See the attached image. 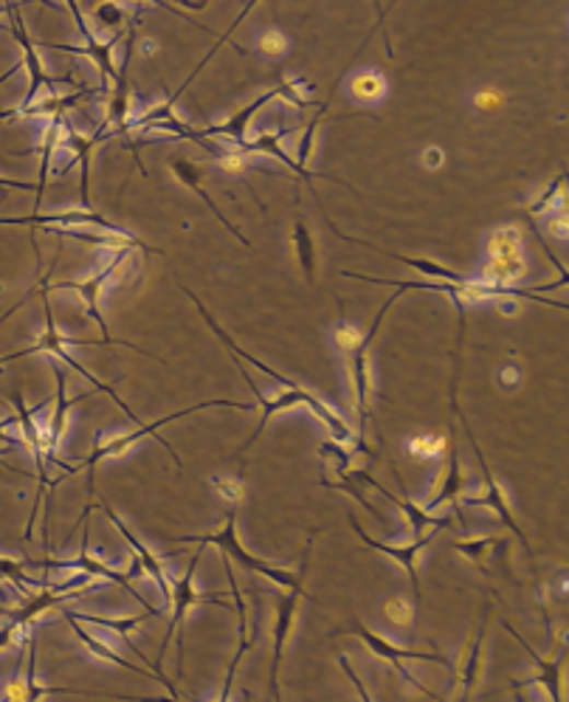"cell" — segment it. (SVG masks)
<instances>
[{
  "label": "cell",
  "instance_id": "1",
  "mask_svg": "<svg viewBox=\"0 0 569 702\" xmlns=\"http://www.w3.org/2000/svg\"><path fill=\"white\" fill-rule=\"evenodd\" d=\"M212 406H232V410H240V412L254 410L252 404H243V401H225V398H218V401H204V404H195V406H186V410H181V412H173V415L161 417V421H155V424L136 426V431H127V435H119V438L107 440L105 438V429H100V431H96V440H93V451L88 454L85 460H82L80 465H66V463H62V465H66V477H71V474H80V471H88V494L93 497V471H96V465H100L105 458H119V454H125V451L130 449V446H136L139 440H144V438L159 440V444L164 446V449L170 451V454H173V460L178 463V469H181L184 463H181L178 451H173V446H170L164 438H161L159 429H161V426H166V424H173V421H181V417L195 415V412H200V410H212Z\"/></svg>",
  "mask_w": 569,
  "mask_h": 702
},
{
  "label": "cell",
  "instance_id": "2",
  "mask_svg": "<svg viewBox=\"0 0 569 702\" xmlns=\"http://www.w3.org/2000/svg\"><path fill=\"white\" fill-rule=\"evenodd\" d=\"M237 510L240 505H229V517H225V528L214 530V533H204V537H181L178 542H204V544H218L220 550L229 553V559L237 564H243L245 571L257 573V576L268 578L274 587H284V590H299V587H305V576L307 567H311V550H313V533L305 544V553H302V564H299V571H288L282 564L265 562V559H257L254 553L243 548V542L237 539Z\"/></svg>",
  "mask_w": 569,
  "mask_h": 702
},
{
  "label": "cell",
  "instance_id": "3",
  "mask_svg": "<svg viewBox=\"0 0 569 702\" xmlns=\"http://www.w3.org/2000/svg\"><path fill=\"white\" fill-rule=\"evenodd\" d=\"M48 277H51V272H43L40 291H43V311H46V331H43L40 336H37V342H34L32 347H26V350L9 353V356L0 358V365H3V361H18V358L34 356V353H48V356H54V358H57V361H66V365L71 367V370L80 372V376H85L88 381H91V384H93V390H96V392H105V395H111L113 401H116V406H121V412H125V415L130 417L132 424L141 426V424H144V421H141V417L136 415V412H132L130 406L125 404V401H121L119 392L113 390L111 384H102L100 378L93 376V372L88 370V367H82L80 361H77V358H73L71 353L66 350V345H82V347H88V345H96V342H91V338H88V342H85V338H66L60 331H57V322H54V311H51V299H48Z\"/></svg>",
  "mask_w": 569,
  "mask_h": 702
},
{
  "label": "cell",
  "instance_id": "4",
  "mask_svg": "<svg viewBox=\"0 0 569 702\" xmlns=\"http://www.w3.org/2000/svg\"><path fill=\"white\" fill-rule=\"evenodd\" d=\"M200 548L195 550L193 559H189V564H186V573L178 578V582H173V598H170V630H166V637L164 643H161V652H159V666L164 663V655L166 649H170V641H173V635L178 632V675L184 677V618L186 612H189V607H195V603H223V607H229V598L225 592H200L198 587H195V571H198L200 559H204V550L209 548V544L198 542Z\"/></svg>",
  "mask_w": 569,
  "mask_h": 702
},
{
  "label": "cell",
  "instance_id": "5",
  "mask_svg": "<svg viewBox=\"0 0 569 702\" xmlns=\"http://www.w3.org/2000/svg\"><path fill=\"white\" fill-rule=\"evenodd\" d=\"M127 249L125 252H116V257L111 260V263L105 265V268H100V272L93 274V277H85V279H68V283H57V286H48V291H77L82 297V302H85V308H88V317L93 319V322H96V325H100V331H102V345L105 347H130L132 353H141V356H147V358H155V361H161L159 356H155V353H150V350H144V347H139V345H132V342H121V338H111V331H107V325H105V317H102V308H100V299H102V291H105V286L107 283H111V277L116 272H119L121 268V263H125L127 260Z\"/></svg>",
  "mask_w": 569,
  "mask_h": 702
},
{
  "label": "cell",
  "instance_id": "6",
  "mask_svg": "<svg viewBox=\"0 0 569 702\" xmlns=\"http://www.w3.org/2000/svg\"><path fill=\"white\" fill-rule=\"evenodd\" d=\"M397 297H400V291L395 288V294H390V299L384 302V308L378 311V317L372 319L370 331L361 336V342H358L356 350L350 353V378H352V390H356V412H358V449L361 451H370L367 449V440H364V424L372 417V406H370V392H372V384H370V347L372 342H375L378 336V327H381V322H384L386 313L392 311V306L397 302Z\"/></svg>",
  "mask_w": 569,
  "mask_h": 702
},
{
  "label": "cell",
  "instance_id": "7",
  "mask_svg": "<svg viewBox=\"0 0 569 702\" xmlns=\"http://www.w3.org/2000/svg\"><path fill=\"white\" fill-rule=\"evenodd\" d=\"M451 406H454V415H457L460 421H463L465 431H468L471 449L477 451L479 469H483L485 483H488V494H485V497H465V505H468V508H479V505H483V508H490V510H493V514H497V517L502 519V525H508V528L513 530V533H516L519 542H522V548L527 550V553H530V559H536V553H533V548H530V542H527V533H524L522 525L516 522V514H513V508H510L508 494H504V491H502V485H499V480L493 477V471H490L488 460H485L483 449H479V444H477V438H474V431H471L468 421H465L463 412H460V406H457V384H454V390H451Z\"/></svg>",
  "mask_w": 569,
  "mask_h": 702
},
{
  "label": "cell",
  "instance_id": "8",
  "mask_svg": "<svg viewBox=\"0 0 569 702\" xmlns=\"http://www.w3.org/2000/svg\"><path fill=\"white\" fill-rule=\"evenodd\" d=\"M347 519H350L352 530L358 533V539L367 544V548L378 550V553H384V556L395 559L400 567L406 571V576H409L411 582V592H415V607H411V626L417 623V618H420V610H423V590H420V578H417V553L426 548V544L431 542V533H426V537H417L411 544H390V542H381V539H372L370 533H367L361 525H358L356 514H347Z\"/></svg>",
  "mask_w": 569,
  "mask_h": 702
},
{
  "label": "cell",
  "instance_id": "9",
  "mask_svg": "<svg viewBox=\"0 0 569 702\" xmlns=\"http://www.w3.org/2000/svg\"><path fill=\"white\" fill-rule=\"evenodd\" d=\"M350 632L367 643V649H370L372 655L381 657V660H390L392 666H395V669H397V675L404 677V680H409L417 691H423V694H429L431 700H438V694H434V691H429V689H426V686H420V682H417L415 677H411V671L406 669V660H426V663H440V666H451L449 657L431 655V652L400 649V646H395V643H390V641H386V637L378 635V632L367 630V626H364V623H361V621H352V630H350Z\"/></svg>",
  "mask_w": 569,
  "mask_h": 702
},
{
  "label": "cell",
  "instance_id": "10",
  "mask_svg": "<svg viewBox=\"0 0 569 702\" xmlns=\"http://www.w3.org/2000/svg\"><path fill=\"white\" fill-rule=\"evenodd\" d=\"M62 130L68 133L66 147L71 150L73 156H77V159H73L71 164L62 166V170H57V175L68 173V170H71L73 164H80V173H82L80 200H82V206H85V209H91V159H93V153H96V147L105 145L107 139H113V130H111V125H105V122H102L100 130L91 133V136H85V133L73 130L71 122H68V119L62 122Z\"/></svg>",
  "mask_w": 569,
  "mask_h": 702
},
{
  "label": "cell",
  "instance_id": "11",
  "mask_svg": "<svg viewBox=\"0 0 569 702\" xmlns=\"http://www.w3.org/2000/svg\"><path fill=\"white\" fill-rule=\"evenodd\" d=\"M274 596H277V626H274V632H277L274 637H277V641H274L271 694H274V700H279V663H282L284 646H288V637H291L293 623H297L299 601H302V598H307V592H305V587H299V590H288V592H279L277 587H274Z\"/></svg>",
  "mask_w": 569,
  "mask_h": 702
},
{
  "label": "cell",
  "instance_id": "12",
  "mask_svg": "<svg viewBox=\"0 0 569 702\" xmlns=\"http://www.w3.org/2000/svg\"><path fill=\"white\" fill-rule=\"evenodd\" d=\"M100 508L105 510L107 514V519H111L113 525H116V528H119V533L121 537H125V542L130 544V550L132 553H136V562L141 564V571L147 573V576L153 578L155 582V587H159L161 590V596H164V603L166 607H170V598H173V582H170V576H166V567H164V562H161L159 556H155L153 550L147 548L144 542H141L139 537H136V533H132L130 528H127L125 522H121L119 519V514H116V510L111 508V505L105 503V499H100Z\"/></svg>",
  "mask_w": 569,
  "mask_h": 702
},
{
  "label": "cell",
  "instance_id": "13",
  "mask_svg": "<svg viewBox=\"0 0 569 702\" xmlns=\"http://www.w3.org/2000/svg\"><path fill=\"white\" fill-rule=\"evenodd\" d=\"M0 226H32V229H43V226H60V229H71V226H93L100 232H116L121 234L125 229L105 218V215L93 212V209H68V212H54V215H26V218H0Z\"/></svg>",
  "mask_w": 569,
  "mask_h": 702
},
{
  "label": "cell",
  "instance_id": "14",
  "mask_svg": "<svg viewBox=\"0 0 569 702\" xmlns=\"http://www.w3.org/2000/svg\"><path fill=\"white\" fill-rule=\"evenodd\" d=\"M127 48H125V60L119 66V77L113 82V93L107 100V116L105 125H111L113 136H125L130 130V62H132V41H136V26L125 34Z\"/></svg>",
  "mask_w": 569,
  "mask_h": 702
},
{
  "label": "cell",
  "instance_id": "15",
  "mask_svg": "<svg viewBox=\"0 0 569 702\" xmlns=\"http://www.w3.org/2000/svg\"><path fill=\"white\" fill-rule=\"evenodd\" d=\"M288 136H291V130H288V127H279L277 133H263V136H257V139H248L245 145L234 147V150H240L243 156H271V159L282 161V164L288 166V170H291L299 181H307V184H311V189H313V181L316 179L338 181L327 173H311V170H305V166H299L297 159H291V156L284 153L282 141L288 139Z\"/></svg>",
  "mask_w": 569,
  "mask_h": 702
},
{
  "label": "cell",
  "instance_id": "16",
  "mask_svg": "<svg viewBox=\"0 0 569 702\" xmlns=\"http://www.w3.org/2000/svg\"><path fill=\"white\" fill-rule=\"evenodd\" d=\"M352 477L356 480H364L367 485H372V488H378L381 494H384L386 499H392V503L397 505V508L404 510L406 519H409L411 530H415V539L417 537H426V533H431V530H440V528H451V517H431L429 510L423 508V505H417L415 499L409 497V491L404 488V483H400V488H404V497H395L392 491H386L384 485L378 483V480H372L367 471H352Z\"/></svg>",
  "mask_w": 569,
  "mask_h": 702
},
{
  "label": "cell",
  "instance_id": "17",
  "mask_svg": "<svg viewBox=\"0 0 569 702\" xmlns=\"http://www.w3.org/2000/svg\"><path fill=\"white\" fill-rule=\"evenodd\" d=\"M121 37H125V34H113L111 41H96V37H91V41H85V46H60V43H43V46L54 48V51L82 54V57H88L93 66L100 68L102 91L111 93V85L116 82V77H119V68L113 62V48L119 46Z\"/></svg>",
  "mask_w": 569,
  "mask_h": 702
},
{
  "label": "cell",
  "instance_id": "18",
  "mask_svg": "<svg viewBox=\"0 0 569 702\" xmlns=\"http://www.w3.org/2000/svg\"><path fill=\"white\" fill-rule=\"evenodd\" d=\"M274 100H279L277 88H271V91H265L263 96H257V100L252 102V105L234 113L232 119L220 122V125H209L206 130H200V133H204L206 139H212V141H218V139L220 141H232L234 147L245 145V141H248V125H252L254 113H259L265 105H268V102H274Z\"/></svg>",
  "mask_w": 569,
  "mask_h": 702
},
{
  "label": "cell",
  "instance_id": "19",
  "mask_svg": "<svg viewBox=\"0 0 569 702\" xmlns=\"http://www.w3.org/2000/svg\"><path fill=\"white\" fill-rule=\"evenodd\" d=\"M502 626L510 632V635L516 637L519 643H522L524 652L530 655V660L536 663V677H533V680H524V682H542L544 689H547L549 700H561V671H564V666H567V646H561V652H558L553 660H544V657L538 655V652L533 649V646H530V643L524 641V637L519 635V632L513 630L508 621H502ZM524 682H516V686H524Z\"/></svg>",
  "mask_w": 569,
  "mask_h": 702
},
{
  "label": "cell",
  "instance_id": "20",
  "mask_svg": "<svg viewBox=\"0 0 569 702\" xmlns=\"http://www.w3.org/2000/svg\"><path fill=\"white\" fill-rule=\"evenodd\" d=\"M527 277L524 254H504V257H485L477 272V283L497 288H516V283Z\"/></svg>",
  "mask_w": 569,
  "mask_h": 702
},
{
  "label": "cell",
  "instance_id": "21",
  "mask_svg": "<svg viewBox=\"0 0 569 702\" xmlns=\"http://www.w3.org/2000/svg\"><path fill=\"white\" fill-rule=\"evenodd\" d=\"M322 212H325V209H322ZM325 220H327V226H330V232L336 234V238H341V240H347V243H358V245H367V249H375L378 254H384V257H392V260H397V263H404V265H409V268H415V272H420V274H426V277H431V279H440V283H468V277H463V274H457V272H449V268H445V265H440V263H431V260H420V257H406V254H392V252H386V249H381V245H375V243H367V240H358V238H347L345 232H341V229H338L336 223H333L330 220V215L325 212Z\"/></svg>",
  "mask_w": 569,
  "mask_h": 702
},
{
  "label": "cell",
  "instance_id": "22",
  "mask_svg": "<svg viewBox=\"0 0 569 702\" xmlns=\"http://www.w3.org/2000/svg\"><path fill=\"white\" fill-rule=\"evenodd\" d=\"M170 170H173V175L181 181V184L189 186V189H193V193L198 195V198L204 200L206 206H209V209H212L214 218H218L220 223H223L225 229H229V232H232L234 238H237L240 243L245 245V249L252 245V240L245 238V234L237 232V226H234L232 220L225 218L223 209H218V204H214V200H212V195H209V193H206V189H204V170H200L198 164H193V161H186V159H173V161H170Z\"/></svg>",
  "mask_w": 569,
  "mask_h": 702
},
{
  "label": "cell",
  "instance_id": "23",
  "mask_svg": "<svg viewBox=\"0 0 569 702\" xmlns=\"http://www.w3.org/2000/svg\"><path fill=\"white\" fill-rule=\"evenodd\" d=\"M62 615H66V621L71 623V630H73V635L80 637V643L82 646H85L88 652H91L93 657H100V660H105V663H116V666H121V669H127V671H132V675H139V677H150V680H155L153 677V671L150 669H141V666H136V663H130V660H125V657L119 655V652L113 649V646H107L105 641H102V637H96L93 635V632H88L85 626H82L80 621H77V618L71 615V612L68 610H62Z\"/></svg>",
  "mask_w": 569,
  "mask_h": 702
},
{
  "label": "cell",
  "instance_id": "24",
  "mask_svg": "<svg viewBox=\"0 0 569 702\" xmlns=\"http://www.w3.org/2000/svg\"><path fill=\"white\" fill-rule=\"evenodd\" d=\"M451 429V426H449ZM451 446H449V469L443 471V480H440V488L434 491V497L429 499V505H426V510H434L440 508L443 503H454V499L460 497V491L465 488V474H463V465H460V449H457V440H454V429H451Z\"/></svg>",
  "mask_w": 569,
  "mask_h": 702
},
{
  "label": "cell",
  "instance_id": "25",
  "mask_svg": "<svg viewBox=\"0 0 569 702\" xmlns=\"http://www.w3.org/2000/svg\"><path fill=\"white\" fill-rule=\"evenodd\" d=\"M225 573H229V587H232V598H234V610H237V630H240V643H237V652H234V660L232 666H229V677H225V686H223V700L229 694H232V682L234 677H237V669L240 663H243L245 652L252 649L254 643V632L252 635H245V601H243V592H240L237 582H234V571H232V562H225Z\"/></svg>",
  "mask_w": 569,
  "mask_h": 702
},
{
  "label": "cell",
  "instance_id": "26",
  "mask_svg": "<svg viewBox=\"0 0 569 702\" xmlns=\"http://www.w3.org/2000/svg\"><path fill=\"white\" fill-rule=\"evenodd\" d=\"M488 615H490V603H485L483 618H479L477 635H474V646H471V655L465 660L463 671H460V680H463V700H468L474 691H477V680H479V663H483V643H485V632H488Z\"/></svg>",
  "mask_w": 569,
  "mask_h": 702
},
{
  "label": "cell",
  "instance_id": "27",
  "mask_svg": "<svg viewBox=\"0 0 569 702\" xmlns=\"http://www.w3.org/2000/svg\"><path fill=\"white\" fill-rule=\"evenodd\" d=\"M54 376H57V406H54V417H51V426H48V451H57V446H60L62 440V431H66V415L68 410H71L73 404H82L88 395H80L73 398V401H66V376H62V367L54 365Z\"/></svg>",
  "mask_w": 569,
  "mask_h": 702
},
{
  "label": "cell",
  "instance_id": "28",
  "mask_svg": "<svg viewBox=\"0 0 569 702\" xmlns=\"http://www.w3.org/2000/svg\"><path fill=\"white\" fill-rule=\"evenodd\" d=\"M293 245H297V257L302 272H305V279L313 283L316 279V245H313V234L302 218L293 226Z\"/></svg>",
  "mask_w": 569,
  "mask_h": 702
},
{
  "label": "cell",
  "instance_id": "29",
  "mask_svg": "<svg viewBox=\"0 0 569 702\" xmlns=\"http://www.w3.org/2000/svg\"><path fill=\"white\" fill-rule=\"evenodd\" d=\"M352 100L361 102H378L386 96V80L384 73L378 71H358L350 80Z\"/></svg>",
  "mask_w": 569,
  "mask_h": 702
},
{
  "label": "cell",
  "instance_id": "30",
  "mask_svg": "<svg viewBox=\"0 0 569 702\" xmlns=\"http://www.w3.org/2000/svg\"><path fill=\"white\" fill-rule=\"evenodd\" d=\"M93 21H96V26L107 28V32L113 34H125V28L136 26V23L130 21V14H127L116 0H105V3H100V7L93 9Z\"/></svg>",
  "mask_w": 569,
  "mask_h": 702
},
{
  "label": "cell",
  "instance_id": "31",
  "mask_svg": "<svg viewBox=\"0 0 569 702\" xmlns=\"http://www.w3.org/2000/svg\"><path fill=\"white\" fill-rule=\"evenodd\" d=\"M499 548H504V539L502 537H485V539H474V542H454V550L465 553V556H468L471 562L477 564V567L485 573V576H490L488 556Z\"/></svg>",
  "mask_w": 569,
  "mask_h": 702
},
{
  "label": "cell",
  "instance_id": "32",
  "mask_svg": "<svg viewBox=\"0 0 569 702\" xmlns=\"http://www.w3.org/2000/svg\"><path fill=\"white\" fill-rule=\"evenodd\" d=\"M26 660H28V671H26V682H23L21 700L32 702V700H40V697H48V694H88V691L46 689V686H37V677H34V635L32 632H28V643H26Z\"/></svg>",
  "mask_w": 569,
  "mask_h": 702
},
{
  "label": "cell",
  "instance_id": "33",
  "mask_svg": "<svg viewBox=\"0 0 569 702\" xmlns=\"http://www.w3.org/2000/svg\"><path fill=\"white\" fill-rule=\"evenodd\" d=\"M313 91H316V85H311L307 80H302V77H291V80H282L277 85V96L284 102H291L293 107H313L316 105V100H313Z\"/></svg>",
  "mask_w": 569,
  "mask_h": 702
},
{
  "label": "cell",
  "instance_id": "34",
  "mask_svg": "<svg viewBox=\"0 0 569 702\" xmlns=\"http://www.w3.org/2000/svg\"><path fill=\"white\" fill-rule=\"evenodd\" d=\"M564 195H567V173L556 175V179H553V184L547 186V193H544L536 204L530 206V218H542V215H547L549 209L561 206Z\"/></svg>",
  "mask_w": 569,
  "mask_h": 702
},
{
  "label": "cell",
  "instance_id": "35",
  "mask_svg": "<svg viewBox=\"0 0 569 702\" xmlns=\"http://www.w3.org/2000/svg\"><path fill=\"white\" fill-rule=\"evenodd\" d=\"M358 342H361V333H358V327H352L350 322L345 319V313H341L336 331H333V345H336V350H341L345 356H350V353L358 347Z\"/></svg>",
  "mask_w": 569,
  "mask_h": 702
},
{
  "label": "cell",
  "instance_id": "36",
  "mask_svg": "<svg viewBox=\"0 0 569 702\" xmlns=\"http://www.w3.org/2000/svg\"><path fill=\"white\" fill-rule=\"evenodd\" d=\"M443 435H415V438H409V454L411 458H434L440 449H443Z\"/></svg>",
  "mask_w": 569,
  "mask_h": 702
},
{
  "label": "cell",
  "instance_id": "37",
  "mask_svg": "<svg viewBox=\"0 0 569 702\" xmlns=\"http://www.w3.org/2000/svg\"><path fill=\"white\" fill-rule=\"evenodd\" d=\"M288 37H284V32H279V28H268V32L259 37V51L265 54V57H282L284 51H288Z\"/></svg>",
  "mask_w": 569,
  "mask_h": 702
},
{
  "label": "cell",
  "instance_id": "38",
  "mask_svg": "<svg viewBox=\"0 0 569 702\" xmlns=\"http://www.w3.org/2000/svg\"><path fill=\"white\" fill-rule=\"evenodd\" d=\"M212 485L220 491V494H223L225 499H229V505H240L245 499V485H243V480H240V477H223V480H220L218 474H214Z\"/></svg>",
  "mask_w": 569,
  "mask_h": 702
},
{
  "label": "cell",
  "instance_id": "39",
  "mask_svg": "<svg viewBox=\"0 0 569 702\" xmlns=\"http://www.w3.org/2000/svg\"><path fill=\"white\" fill-rule=\"evenodd\" d=\"M66 7H68V12H71V18H73V23H77V28H80L82 41H91L93 32L88 28V21H85V14H82L80 0H66Z\"/></svg>",
  "mask_w": 569,
  "mask_h": 702
},
{
  "label": "cell",
  "instance_id": "40",
  "mask_svg": "<svg viewBox=\"0 0 569 702\" xmlns=\"http://www.w3.org/2000/svg\"><path fill=\"white\" fill-rule=\"evenodd\" d=\"M406 610H409V607H406L400 598H392V601H386V615L392 618V623H395V626H404L406 615H409Z\"/></svg>",
  "mask_w": 569,
  "mask_h": 702
},
{
  "label": "cell",
  "instance_id": "41",
  "mask_svg": "<svg viewBox=\"0 0 569 702\" xmlns=\"http://www.w3.org/2000/svg\"><path fill=\"white\" fill-rule=\"evenodd\" d=\"M474 105L483 107V111H497V107L502 105V100H499L497 93L490 91V88H485V91H479L477 96H474Z\"/></svg>",
  "mask_w": 569,
  "mask_h": 702
},
{
  "label": "cell",
  "instance_id": "42",
  "mask_svg": "<svg viewBox=\"0 0 569 702\" xmlns=\"http://www.w3.org/2000/svg\"><path fill=\"white\" fill-rule=\"evenodd\" d=\"M423 164L429 166V170H440V166L445 164V150L443 147H429L423 153Z\"/></svg>",
  "mask_w": 569,
  "mask_h": 702
},
{
  "label": "cell",
  "instance_id": "43",
  "mask_svg": "<svg viewBox=\"0 0 569 702\" xmlns=\"http://www.w3.org/2000/svg\"><path fill=\"white\" fill-rule=\"evenodd\" d=\"M338 663H341V669H345V671H347V677H350V680H352V682H356V689H358V691H361V700H372V697H370V691H367V689H364V686H361V680H358V675H356V671H352V666H350V660H347V655H341V657H338Z\"/></svg>",
  "mask_w": 569,
  "mask_h": 702
},
{
  "label": "cell",
  "instance_id": "44",
  "mask_svg": "<svg viewBox=\"0 0 569 702\" xmlns=\"http://www.w3.org/2000/svg\"><path fill=\"white\" fill-rule=\"evenodd\" d=\"M549 232L556 234V238H561V240H567V215H561V218H553L549 220Z\"/></svg>",
  "mask_w": 569,
  "mask_h": 702
},
{
  "label": "cell",
  "instance_id": "45",
  "mask_svg": "<svg viewBox=\"0 0 569 702\" xmlns=\"http://www.w3.org/2000/svg\"><path fill=\"white\" fill-rule=\"evenodd\" d=\"M175 3H178V9H195V12L209 7V0H175Z\"/></svg>",
  "mask_w": 569,
  "mask_h": 702
},
{
  "label": "cell",
  "instance_id": "46",
  "mask_svg": "<svg viewBox=\"0 0 569 702\" xmlns=\"http://www.w3.org/2000/svg\"><path fill=\"white\" fill-rule=\"evenodd\" d=\"M513 376H516V378H519V370H513V367H508V370H504V372H502V381H504V384H508V387H510V378H513Z\"/></svg>",
  "mask_w": 569,
  "mask_h": 702
},
{
  "label": "cell",
  "instance_id": "47",
  "mask_svg": "<svg viewBox=\"0 0 569 702\" xmlns=\"http://www.w3.org/2000/svg\"><path fill=\"white\" fill-rule=\"evenodd\" d=\"M372 3H375V9H378V14H381V0H372Z\"/></svg>",
  "mask_w": 569,
  "mask_h": 702
}]
</instances>
